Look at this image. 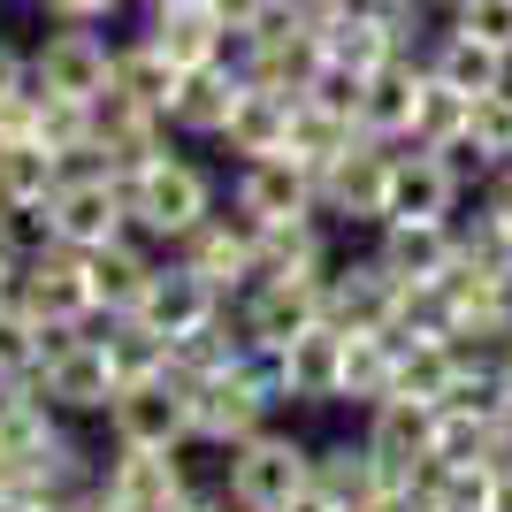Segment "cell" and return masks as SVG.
Returning <instances> with one entry per match:
<instances>
[{"label":"cell","mask_w":512,"mask_h":512,"mask_svg":"<svg viewBox=\"0 0 512 512\" xmlns=\"http://www.w3.org/2000/svg\"><path fill=\"white\" fill-rule=\"evenodd\" d=\"M314 192H321V214L383 230L390 222V146H375V138L344 146L329 169H314Z\"/></svg>","instance_id":"9"},{"label":"cell","mask_w":512,"mask_h":512,"mask_svg":"<svg viewBox=\"0 0 512 512\" xmlns=\"http://www.w3.org/2000/svg\"><path fill=\"white\" fill-rule=\"evenodd\" d=\"M467 146L490 161V169H505L512 161V85L505 92H482V100L467 107Z\"/></svg>","instance_id":"35"},{"label":"cell","mask_w":512,"mask_h":512,"mask_svg":"<svg viewBox=\"0 0 512 512\" xmlns=\"http://www.w3.org/2000/svg\"><path fill=\"white\" fill-rule=\"evenodd\" d=\"M146 8H199V0H146Z\"/></svg>","instance_id":"49"},{"label":"cell","mask_w":512,"mask_h":512,"mask_svg":"<svg viewBox=\"0 0 512 512\" xmlns=\"http://www.w3.org/2000/svg\"><path fill=\"white\" fill-rule=\"evenodd\" d=\"M184 268L192 276H207L222 299H237V291H253V268H260V230L245 222V214H207L192 237H184Z\"/></svg>","instance_id":"13"},{"label":"cell","mask_w":512,"mask_h":512,"mask_svg":"<svg viewBox=\"0 0 512 512\" xmlns=\"http://www.w3.org/2000/svg\"><path fill=\"white\" fill-rule=\"evenodd\" d=\"M85 268H92V306L115 321V314H130V306H138V291H146V276H153V253L123 230L115 245H92Z\"/></svg>","instance_id":"28"},{"label":"cell","mask_w":512,"mask_h":512,"mask_svg":"<svg viewBox=\"0 0 512 512\" xmlns=\"http://www.w3.org/2000/svg\"><path fill=\"white\" fill-rule=\"evenodd\" d=\"M62 512H115V505H107V490H100V482H85L77 497H62Z\"/></svg>","instance_id":"44"},{"label":"cell","mask_w":512,"mask_h":512,"mask_svg":"<svg viewBox=\"0 0 512 512\" xmlns=\"http://www.w3.org/2000/svg\"><path fill=\"white\" fill-rule=\"evenodd\" d=\"M497 467H512V398L497 406Z\"/></svg>","instance_id":"45"},{"label":"cell","mask_w":512,"mask_h":512,"mask_svg":"<svg viewBox=\"0 0 512 512\" xmlns=\"http://www.w3.org/2000/svg\"><path fill=\"white\" fill-rule=\"evenodd\" d=\"M283 375H291L299 406H337L344 398V329L337 321H314L306 337H291L283 344Z\"/></svg>","instance_id":"25"},{"label":"cell","mask_w":512,"mask_h":512,"mask_svg":"<svg viewBox=\"0 0 512 512\" xmlns=\"http://www.w3.org/2000/svg\"><path fill=\"white\" fill-rule=\"evenodd\" d=\"M39 375V321L16 299H0V383H31Z\"/></svg>","instance_id":"36"},{"label":"cell","mask_w":512,"mask_h":512,"mask_svg":"<svg viewBox=\"0 0 512 512\" xmlns=\"http://www.w3.org/2000/svg\"><path fill=\"white\" fill-rule=\"evenodd\" d=\"M8 222H16V214H8V207H0V237H8Z\"/></svg>","instance_id":"50"},{"label":"cell","mask_w":512,"mask_h":512,"mask_svg":"<svg viewBox=\"0 0 512 512\" xmlns=\"http://www.w3.org/2000/svg\"><path fill=\"white\" fill-rule=\"evenodd\" d=\"M406 306V283L390 276L383 260H329V276H321V321H337L344 337H375L390 329Z\"/></svg>","instance_id":"7"},{"label":"cell","mask_w":512,"mask_h":512,"mask_svg":"<svg viewBox=\"0 0 512 512\" xmlns=\"http://www.w3.org/2000/svg\"><path fill=\"white\" fill-rule=\"evenodd\" d=\"M276 8H283V16H291V23H306V31H321V23L337 16L344 0H276Z\"/></svg>","instance_id":"41"},{"label":"cell","mask_w":512,"mask_h":512,"mask_svg":"<svg viewBox=\"0 0 512 512\" xmlns=\"http://www.w3.org/2000/svg\"><path fill=\"white\" fill-rule=\"evenodd\" d=\"M268 413H276V398H268L245 367H222V375H207V383L192 390V444L230 451V444H245V436H260Z\"/></svg>","instance_id":"10"},{"label":"cell","mask_w":512,"mask_h":512,"mask_svg":"<svg viewBox=\"0 0 512 512\" xmlns=\"http://www.w3.org/2000/svg\"><path fill=\"white\" fill-rule=\"evenodd\" d=\"M31 85L54 92V100H100L115 85V46L92 31V23H54L39 46H31Z\"/></svg>","instance_id":"6"},{"label":"cell","mask_w":512,"mask_h":512,"mask_svg":"<svg viewBox=\"0 0 512 512\" xmlns=\"http://www.w3.org/2000/svg\"><path fill=\"white\" fill-rule=\"evenodd\" d=\"M123 230H130L123 176L100 169V161L69 169L62 184H54V199H46V214H39V237H62V245H77V253H92V245H115Z\"/></svg>","instance_id":"3"},{"label":"cell","mask_w":512,"mask_h":512,"mask_svg":"<svg viewBox=\"0 0 512 512\" xmlns=\"http://www.w3.org/2000/svg\"><path fill=\"white\" fill-rule=\"evenodd\" d=\"M39 390L54 398V413H107V406H115V390H123V375H115V360H107V344L85 329L62 360L39 367Z\"/></svg>","instance_id":"19"},{"label":"cell","mask_w":512,"mask_h":512,"mask_svg":"<svg viewBox=\"0 0 512 512\" xmlns=\"http://www.w3.org/2000/svg\"><path fill=\"white\" fill-rule=\"evenodd\" d=\"M8 299L23 306L31 321H92L100 306H92V268L77 245H62V237H39L31 253H23L16 268V291Z\"/></svg>","instance_id":"4"},{"label":"cell","mask_w":512,"mask_h":512,"mask_svg":"<svg viewBox=\"0 0 512 512\" xmlns=\"http://www.w3.org/2000/svg\"><path fill=\"white\" fill-rule=\"evenodd\" d=\"M314 497L329 512H383V505H398V490H390V474H383V459L367 451V436L352 444H321L314 451Z\"/></svg>","instance_id":"16"},{"label":"cell","mask_w":512,"mask_h":512,"mask_svg":"<svg viewBox=\"0 0 512 512\" xmlns=\"http://www.w3.org/2000/svg\"><path fill=\"white\" fill-rule=\"evenodd\" d=\"M176 85H184V69H176V62H169V54H161L153 39L115 46V92H123V100H138L146 115H161V123H169Z\"/></svg>","instance_id":"30"},{"label":"cell","mask_w":512,"mask_h":512,"mask_svg":"<svg viewBox=\"0 0 512 512\" xmlns=\"http://www.w3.org/2000/svg\"><path fill=\"white\" fill-rule=\"evenodd\" d=\"M321 276H329V237H321V222L260 230V268H253V283H321Z\"/></svg>","instance_id":"29"},{"label":"cell","mask_w":512,"mask_h":512,"mask_svg":"<svg viewBox=\"0 0 512 512\" xmlns=\"http://www.w3.org/2000/svg\"><path fill=\"white\" fill-rule=\"evenodd\" d=\"M146 39L169 54L176 69H207V62H230V31H222V16H214L207 0L199 8H146Z\"/></svg>","instance_id":"26"},{"label":"cell","mask_w":512,"mask_h":512,"mask_svg":"<svg viewBox=\"0 0 512 512\" xmlns=\"http://www.w3.org/2000/svg\"><path fill=\"white\" fill-rule=\"evenodd\" d=\"M467 199V176L459 161L436 146H390V214L406 222H451Z\"/></svg>","instance_id":"11"},{"label":"cell","mask_w":512,"mask_h":512,"mask_svg":"<svg viewBox=\"0 0 512 512\" xmlns=\"http://www.w3.org/2000/svg\"><path fill=\"white\" fill-rule=\"evenodd\" d=\"M214 16H222V31H230V39H253L260 23L276 16V0H207Z\"/></svg>","instance_id":"38"},{"label":"cell","mask_w":512,"mask_h":512,"mask_svg":"<svg viewBox=\"0 0 512 512\" xmlns=\"http://www.w3.org/2000/svg\"><path fill=\"white\" fill-rule=\"evenodd\" d=\"M497 390H505V398H512V344H505V352H497Z\"/></svg>","instance_id":"47"},{"label":"cell","mask_w":512,"mask_h":512,"mask_svg":"<svg viewBox=\"0 0 512 512\" xmlns=\"http://www.w3.org/2000/svg\"><path fill=\"white\" fill-rule=\"evenodd\" d=\"M214 314H222V291H214L207 276H192L184 260H153L146 291L130 306V321H146L153 337H192V329H207Z\"/></svg>","instance_id":"12"},{"label":"cell","mask_w":512,"mask_h":512,"mask_svg":"<svg viewBox=\"0 0 512 512\" xmlns=\"http://www.w3.org/2000/svg\"><path fill=\"white\" fill-rule=\"evenodd\" d=\"M490 512H512V467H497V490H490Z\"/></svg>","instance_id":"46"},{"label":"cell","mask_w":512,"mask_h":512,"mask_svg":"<svg viewBox=\"0 0 512 512\" xmlns=\"http://www.w3.org/2000/svg\"><path fill=\"white\" fill-rule=\"evenodd\" d=\"M344 146H360V123H352V115H337V107H314V100L291 107V146H283V153H291L299 169H329Z\"/></svg>","instance_id":"32"},{"label":"cell","mask_w":512,"mask_h":512,"mask_svg":"<svg viewBox=\"0 0 512 512\" xmlns=\"http://www.w3.org/2000/svg\"><path fill=\"white\" fill-rule=\"evenodd\" d=\"M398 390V337H344V406H383Z\"/></svg>","instance_id":"31"},{"label":"cell","mask_w":512,"mask_h":512,"mask_svg":"<svg viewBox=\"0 0 512 512\" xmlns=\"http://www.w3.org/2000/svg\"><path fill=\"white\" fill-rule=\"evenodd\" d=\"M23 92H31V54H23L16 39H0V107L23 100Z\"/></svg>","instance_id":"39"},{"label":"cell","mask_w":512,"mask_h":512,"mask_svg":"<svg viewBox=\"0 0 512 512\" xmlns=\"http://www.w3.org/2000/svg\"><path fill=\"white\" fill-rule=\"evenodd\" d=\"M237 321L253 344H291L321 321V283H253L237 299Z\"/></svg>","instance_id":"23"},{"label":"cell","mask_w":512,"mask_h":512,"mask_svg":"<svg viewBox=\"0 0 512 512\" xmlns=\"http://www.w3.org/2000/svg\"><path fill=\"white\" fill-rule=\"evenodd\" d=\"M92 482L107 490L115 512H169L176 497L192 490L184 467H176V451H138V444H115V459H107Z\"/></svg>","instance_id":"17"},{"label":"cell","mask_w":512,"mask_h":512,"mask_svg":"<svg viewBox=\"0 0 512 512\" xmlns=\"http://www.w3.org/2000/svg\"><path fill=\"white\" fill-rule=\"evenodd\" d=\"M161 115H146L138 100H123V92L107 85L100 100H92V153L85 161H100V169H115V176H130L138 161H153V153H169L161 146Z\"/></svg>","instance_id":"18"},{"label":"cell","mask_w":512,"mask_h":512,"mask_svg":"<svg viewBox=\"0 0 512 512\" xmlns=\"http://www.w3.org/2000/svg\"><path fill=\"white\" fill-rule=\"evenodd\" d=\"M421 92H428V54H398L367 77L360 92V138L375 146H406L413 138V115H421Z\"/></svg>","instance_id":"15"},{"label":"cell","mask_w":512,"mask_h":512,"mask_svg":"<svg viewBox=\"0 0 512 512\" xmlns=\"http://www.w3.org/2000/svg\"><path fill=\"white\" fill-rule=\"evenodd\" d=\"M367 8H428V0H367Z\"/></svg>","instance_id":"48"},{"label":"cell","mask_w":512,"mask_h":512,"mask_svg":"<svg viewBox=\"0 0 512 512\" xmlns=\"http://www.w3.org/2000/svg\"><path fill=\"white\" fill-rule=\"evenodd\" d=\"M230 207L253 222V230H291V222H314L321 192H314V169H299L291 153H268V161H245L230 184Z\"/></svg>","instance_id":"8"},{"label":"cell","mask_w":512,"mask_h":512,"mask_svg":"<svg viewBox=\"0 0 512 512\" xmlns=\"http://www.w3.org/2000/svg\"><path fill=\"white\" fill-rule=\"evenodd\" d=\"M451 31H467V39L512 54V0H459V8H451Z\"/></svg>","instance_id":"37"},{"label":"cell","mask_w":512,"mask_h":512,"mask_svg":"<svg viewBox=\"0 0 512 512\" xmlns=\"http://www.w3.org/2000/svg\"><path fill=\"white\" fill-rule=\"evenodd\" d=\"M375 260L398 283H444L451 260H459V222H406V214H390L383 237H375Z\"/></svg>","instance_id":"20"},{"label":"cell","mask_w":512,"mask_h":512,"mask_svg":"<svg viewBox=\"0 0 512 512\" xmlns=\"http://www.w3.org/2000/svg\"><path fill=\"white\" fill-rule=\"evenodd\" d=\"M291 107H299V92L245 85V100H237L230 130H222V146H230L237 161H268V153H283V146H291Z\"/></svg>","instance_id":"27"},{"label":"cell","mask_w":512,"mask_h":512,"mask_svg":"<svg viewBox=\"0 0 512 512\" xmlns=\"http://www.w3.org/2000/svg\"><path fill=\"white\" fill-rule=\"evenodd\" d=\"M169 512H237V505H230L222 490H184V497H176Z\"/></svg>","instance_id":"43"},{"label":"cell","mask_w":512,"mask_h":512,"mask_svg":"<svg viewBox=\"0 0 512 512\" xmlns=\"http://www.w3.org/2000/svg\"><path fill=\"white\" fill-rule=\"evenodd\" d=\"M107 436L138 451H184L192 444V390L176 375H138V383L115 390L107 406Z\"/></svg>","instance_id":"5"},{"label":"cell","mask_w":512,"mask_h":512,"mask_svg":"<svg viewBox=\"0 0 512 512\" xmlns=\"http://www.w3.org/2000/svg\"><path fill=\"white\" fill-rule=\"evenodd\" d=\"M428 77L436 85H451V92H467V100H482V92H505L512 85V54L505 46H482V39H467V31H436V46H428Z\"/></svg>","instance_id":"24"},{"label":"cell","mask_w":512,"mask_h":512,"mask_svg":"<svg viewBox=\"0 0 512 512\" xmlns=\"http://www.w3.org/2000/svg\"><path fill=\"white\" fill-rule=\"evenodd\" d=\"M77 169L69 153H54L46 138H0V207L23 214V222H39L46 199H54V184Z\"/></svg>","instance_id":"22"},{"label":"cell","mask_w":512,"mask_h":512,"mask_svg":"<svg viewBox=\"0 0 512 512\" xmlns=\"http://www.w3.org/2000/svg\"><path fill=\"white\" fill-rule=\"evenodd\" d=\"M367 451L383 459L390 490H406L413 474L436 459V406H413V398H383V406H367Z\"/></svg>","instance_id":"14"},{"label":"cell","mask_w":512,"mask_h":512,"mask_svg":"<svg viewBox=\"0 0 512 512\" xmlns=\"http://www.w3.org/2000/svg\"><path fill=\"white\" fill-rule=\"evenodd\" d=\"M100 344H107V360H115V375H123V383H138V375H169V337H153L146 321L115 314Z\"/></svg>","instance_id":"33"},{"label":"cell","mask_w":512,"mask_h":512,"mask_svg":"<svg viewBox=\"0 0 512 512\" xmlns=\"http://www.w3.org/2000/svg\"><path fill=\"white\" fill-rule=\"evenodd\" d=\"M467 92H451V85H436L428 77V92H421V115H413V138L406 146H436V153H451L459 138H467Z\"/></svg>","instance_id":"34"},{"label":"cell","mask_w":512,"mask_h":512,"mask_svg":"<svg viewBox=\"0 0 512 512\" xmlns=\"http://www.w3.org/2000/svg\"><path fill=\"white\" fill-rule=\"evenodd\" d=\"M314 490V451L283 428H260L245 444H230V474H222V497L237 512H291Z\"/></svg>","instance_id":"2"},{"label":"cell","mask_w":512,"mask_h":512,"mask_svg":"<svg viewBox=\"0 0 512 512\" xmlns=\"http://www.w3.org/2000/svg\"><path fill=\"white\" fill-rule=\"evenodd\" d=\"M54 23H107L115 8H130V0H39Z\"/></svg>","instance_id":"40"},{"label":"cell","mask_w":512,"mask_h":512,"mask_svg":"<svg viewBox=\"0 0 512 512\" xmlns=\"http://www.w3.org/2000/svg\"><path fill=\"white\" fill-rule=\"evenodd\" d=\"M482 207H490L497 222L512 230V161H505V169H490V192H482Z\"/></svg>","instance_id":"42"},{"label":"cell","mask_w":512,"mask_h":512,"mask_svg":"<svg viewBox=\"0 0 512 512\" xmlns=\"http://www.w3.org/2000/svg\"><path fill=\"white\" fill-rule=\"evenodd\" d=\"M123 199H130V230L153 237V245H184V237L214 214L207 169L184 161V153H153V161H138V169L123 176Z\"/></svg>","instance_id":"1"},{"label":"cell","mask_w":512,"mask_h":512,"mask_svg":"<svg viewBox=\"0 0 512 512\" xmlns=\"http://www.w3.org/2000/svg\"><path fill=\"white\" fill-rule=\"evenodd\" d=\"M245 100V69L237 62H207V69H184L176 85V107H169V130L176 138H222Z\"/></svg>","instance_id":"21"}]
</instances>
